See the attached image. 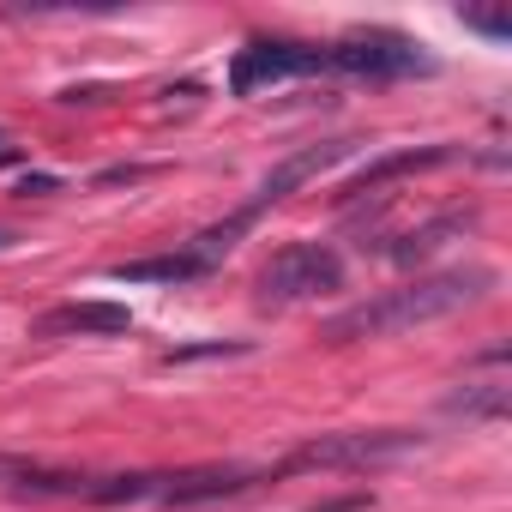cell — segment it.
<instances>
[{
	"mask_svg": "<svg viewBox=\"0 0 512 512\" xmlns=\"http://www.w3.org/2000/svg\"><path fill=\"white\" fill-rule=\"evenodd\" d=\"M494 290V272L488 266H452V272H428V278H410L398 290H380L356 308H344L338 320H326V338L332 344H356V338H392V332H410V326H428V320H446L470 302H482Z\"/></svg>",
	"mask_w": 512,
	"mask_h": 512,
	"instance_id": "obj_1",
	"label": "cell"
},
{
	"mask_svg": "<svg viewBox=\"0 0 512 512\" xmlns=\"http://www.w3.org/2000/svg\"><path fill=\"white\" fill-rule=\"evenodd\" d=\"M344 290V260L326 247V241H290L278 247L266 272H260V302H314V296H332Z\"/></svg>",
	"mask_w": 512,
	"mask_h": 512,
	"instance_id": "obj_2",
	"label": "cell"
},
{
	"mask_svg": "<svg viewBox=\"0 0 512 512\" xmlns=\"http://www.w3.org/2000/svg\"><path fill=\"white\" fill-rule=\"evenodd\" d=\"M428 67L434 61L398 31H350V37L326 43V73H350V79H410Z\"/></svg>",
	"mask_w": 512,
	"mask_h": 512,
	"instance_id": "obj_3",
	"label": "cell"
},
{
	"mask_svg": "<svg viewBox=\"0 0 512 512\" xmlns=\"http://www.w3.org/2000/svg\"><path fill=\"white\" fill-rule=\"evenodd\" d=\"M308 73H326V43H290V37H253L235 67H229V91L235 97H253L266 85H290V79H308Z\"/></svg>",
	"mask_w": 512,
	"mask_h": 512,
	"instance_id": "obj_4",
	"label": "cell"
},
{
	"mask_svg": "<svg viewBox=\"0 0 512 512\" xmlns=\"http://www.w3.org/2000/svg\"><path fill=\"white\" fill-rule=\"evenodd\" d=\"M404 452H416V434H404V428H350V434L308 440L290 458V470H368V464H392Z\"/></svg>",
	"mask_w": 512,
	"mask_h": 512,
	"instance_id": "obj_5",
	"label": "cell"
},
{
	"mask_svg": "<svg viewBox=\"0 0 512 512\" xmlns=\"http://www.w3.org/2000/svg\"><path fill=\"white\" fill-rule=\"evenodd\" d=\"M350 151H356V139H320V145H302V151H290V157H284V163H278V169L260 181V193H253L241 211H247L253 223H260V211H272L278 199H290L296 187H308L314 175H326V169H332V163H344Z\"/></svg>",
	"mask_w": 512,
	"mask_h": 512,
	"instance_id": "obj_6",
	"label": "cell"
},
{
	"mask_svg": "<svg viewBox=\"0 0 512 512\" xmlns=\"http://www.w3.org/2000/svg\"><path fill=\"white\" fill-rule=\"evenodd\" d=\"M253 482H260V470H241V464L175 470V476H163L157 500H169V506H193V500H223V494H241V488H253Z\"/></svg>",
	"mask_w": 512,
	"mask_h": 512,
	"instance_id": "obj_7",
	"label": "cell"
},
{
	"mask_svg": "<svg viewBox=\"0 0 512 512\" xmlns=\"http://www.w3.org/2000/svg\"><path fill=\"white\" fill-rule=\"evenodd\" d=\"M133 326V314L127 308H115V302H67V308H55V314H43L37 320V332L43 338H115V332H127Z\"/></svg>",
	"mask_w": 512,
	"mask_h": 512,
	"instance_id": "obj_8",
	"label": "cell"
},
{
	"mask_svg": "<svg viewBox=\"0 0 512 512\" xmlns=\"http://www.w3.org/2000/svg\"><path fill=\"white\" fill-rule=\"evenodd\" d=\"M0 482L19 488V494H55V500H91V482L85 470H49V464H31V458H0Z\"/></svg>",
	"mask_w": 512,
	"mask_h": 512,
	"instance_id": "obj_9",
	"label": "cell"
},
{
	"mask_svg": "<svg viewBox=\"0 0 512 512\" xmlns=\"http://www.w3.org/2000/svg\"><path fill=\"white\" fill-rule=\"evenodd\" d=\"M446 163H458V145H422V151H392V157H380V163H368L344 193L350 199H362V193H374V187H386V181H398V175H422V169H446Z\"/></svg>",
	"mask_w": 512,
	"mask_h": 512,
	"instance_id": "obj_10",
	"label": "cell"
},
{
	"mask_svg": "<svg viewBox=\"0 0 512 512\" xmlns=\"http://www.w3.org/2000/svg\"><path fill=\"white\" fill-rule=\"evenodd\" d=\"M205 266L193 260V253L181 247V253H157V260H127V266H109V278L115 284H187V278H199Z\"/></svg>",
	"mask_w": 512,
	"mask_h": 512,
	"instance_id": "obj_11",
	"label": "cell"
},
{
	"mask_svg": "<svg viewBox=\"0 0 512 512\" xmlns=\"http://www.w3.org/2000/svg\"><path fill=\"white\" fill-rule=\"evenodd\" d=\"M470 223H476L470 211H452V217H434V223H422V229H410L404 241H392V247H386V260H398V266H416V260H422V253H434V247H440L446 235H464Z\"/></svg>",
	"mask_w": 512,
	"mask_h": 512,
	"instance_id": "obj_12",
	"label": "cell"
},
{
	"mask_svg": "<svg viewBox=\"0 0 512 512\" xmlns=\"http://www.w3.org/2000/svg\"><path fill=\"white\" fill-rule=\"evenodd\" d=\"M446 410H452V416H500V410H506V386H500V380H482V392H458Z\"/></svg>",
	"mask_w": 512,
	"mask_h": 512,
	"instance_id": "obj_13",
	"label": "cell"
},
{
	"mask_svg": "<svg viewBox=\"0 0 512 512\" xmlns=\"http://www.w3.org/2000/svg\"><path fill=\"white\" fill-rule=\"evenodd\" d=\"M464 25H476V31H488L494 43H506V37H512V25H506V19H488V13H464Z\"/></svg>",
	"mask_w": 512,
	"mask_h": 512,
	"instance_id": "obj_14",
	"label": "cell"
},
{
	"mask_svg": "<svg viewBox=\"0 0 512 512\" xmlns=\"http://www.w3.org/2000/svg\"><path fill=\"white\" fill-rule=\"evenodd\" d=\"M19 193H55V181H49V175H25V187H19Z\"/></svg>",
	"mask_w": 512,
	"mask_h": 512,
	"instance_id": "obj_15",
	"label": "cell"
},
{
	"mask_svg": "<svg viewBox=\"0 0 512 512\" xmlns=\"http://www.w3.org/2000/svg\"><path fill=\"white\" fill-rule=\"evenodd\" d=\"M7 163H19V145H13L7 133H0V169H7Z\"/></svg>",
	"mask_w": 512,
	"mask_h": 512,
	"instance_id": "obj_16",
	"label": "cell"
},
{
	"mask_svg": "<svg viewBox=\"0 0 512 512\" xmlns=\"http://www.w3.org/2000/svg\"><path fill=\"white\" fill-rule=\"evenodd\" d=\"M7 241H13V235H7V229H0V247H7Z\"/></svg>",
	"mask_w": 512,
	"mask_h": 512,
	"instance_id": "obj_17",
	"label": "cell"
}]
</instances>
